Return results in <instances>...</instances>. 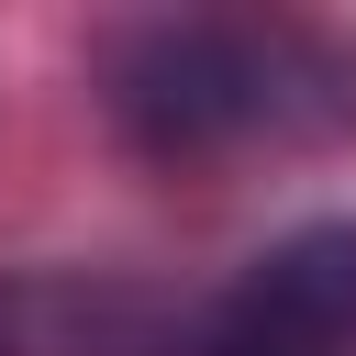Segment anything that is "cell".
Wrapping results in <instances>:
<instances>
[{"label": "cell", "mask_w": 356, "mask_h": 356, "mask_svg": "<svg viewBox=\"0 0 356 356\" xmlns=\"http://www.w3.org/2000/svg\"><path fill=\"white\" fill-rule=\"evenodd\" d=\"M200 356H356V222L278 234L211 312Z\"/></svg>", "instance_id": "6da1fadb"}, {"label": "cell", "mask_w": 356, "mask_h": 356, "mask_svg": "<svg viewBox=\"0 0 356 356\" xmlns=\"http://www.w3.org/2000/svg\"><path fill=\"white\" fill-rule=\"evenodd\" d=\"M122 122H145L156 145H211L234 122H256L278 89H267V56L245 33H211V22H167L122 56Z\"/></svg>", "instance_id": "7a4b0ae2"}]
</instances>
